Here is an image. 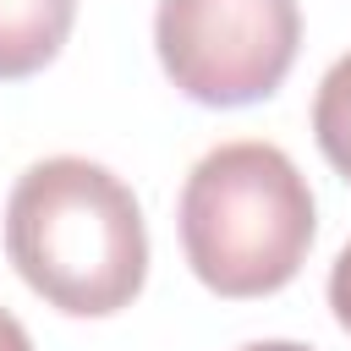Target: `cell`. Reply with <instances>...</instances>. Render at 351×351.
<instances>
[{"instance_id":"52a82bcc","label":"cell","mask_w":351,"mask_h":351,"mask_svg":"<svg viewBox=\"0 0 351 351\" xmlns=\"http://www.w3.org/2000/svg\"><path fill=\"white\" fill-rule=\"evenodd\" d=\"M0 351H33L27 329H22V324H16V313H5V307H0Z\"/></svg>"},{"instance_id":"5b68a950","label":"cell","mask_w":351,"mask_h":351,"mask_svg":"<svg viewBox=\"0 0 351 351\" xmlns=\"http://www.w3.org/2000/svg\"><path fill=\"white\" fill-rule=\"evenodd\" d=\"M313 137L324 159L351 181V55H340L313 93Z\"/></svg>"},{"instance_id":"7a4b0ae2","label":"cell","mask_w":351,"mask_h":351,"mask_svg":"<svg viewBox=\"0 0 351 351\" xmlns=\"http://www.w3.org/2000/svg\"><path fill=\"white\" fill-rule=\"evenodd\" d=\"M181 247L192 274L230 302L285 291L313 247V192L285 148L241 137L208 148L181 186Z\"/></svg>"},{"instance_id":"3957f363","label":"cell","mask_w":351,"mask_h":351,"mask_svg":"<svg viewBox=\"0 0 351 351\" xmlns=\"http://www.w3.org/2000/svg\"><path fill=\"white\" fill-rule=\"evenodd\" d=\"M302 44L296 0H159L154 49L165 77L208 110L269 99Z\"/></svg>"},{"instance_id":"6da1fadb","label":"cell","mask_w":351,"mask_h":351,"mask_svg":"<svg viewBox=\"0 0 351 351\" xmlns=\"http://www.w3.org/2000/svg\"><path fill=\"white\" fill-rule=\"evenodd\" d=\"M5 258L49 307L110 318L148 280V225L115 170L55 154L22 170L5 197Z\"/></svg>"},{"instance_id":"8992f818","label":"cell","mask_w":351,"mask_h":351,"mask_svg":"<svg viewBox=\"0 0 351 351\" xmlns=\"http://www.w3.org/2000/svg\"><path fill=\"white\" fill-rule=\"evenodd\" d=\"M329 307H335L340 329L351 335V241L340 247V258H335V269H329Z\"/></svg>"},{"instance_id":"277c9868","label":"cell","mask_w":351,"mask_h":351,"mask_svg":"<svg viewBox=\"0 0 351 351\" xmlns=\"http://www.w3.org/2000/svg\"><path fill=\"white\" fill-rule=\"evenodd\" d=\"M77 0H0V82L44 71L71 38Z\"/></svg>"},{"instance_id":"ba28073f","label":"cell","mask_w":351,"mask_h":351,"mask_svg":"<svg viewBox=\"0 0 351 351\" xmlns=\"http://www.w3.org/2000/svg\"><path fill=\"white\" fill-rule=\"evenodd\" d=\"M241 351H313V346H296V340H252Z\"/></svg>"}]
</instances>
